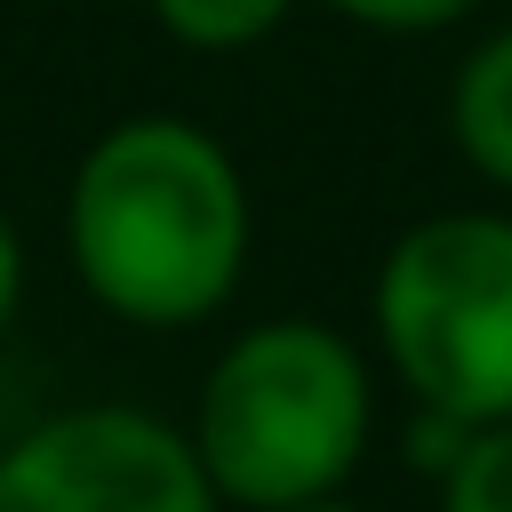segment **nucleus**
<instances>
[{
  "instance_id": "nucleus-1",
  "label": "nucleus",
  "mask_w": 512,
  "mask_h": 512,
  "mask_svg": "<svg viewBox=\"0 0 512 512\" xmlns=\"http://www.w3.org/2000/svg\"><path fill=\"white\" fill-rule=\"evenodd\" d=\"M64 256L80 296L144 336L216 320L256 256V192L192 112H120L64 184Z\"/></svg>"
},
{
  "instance_id": "nucleus-2",
  "label": "nucleus",
  "mask_w": 512,
  "mask_h": 512,
  "mask_svg": "<svg viewBox=\"0 0 512 512\" xmlns=\"http://www.w3.org/2000/svg\"><path fill=\"white\" fill-rule=\"evenodd\" d=\"M224 512H296L344 496L376 440V360L312 312L224 336L184 424Z\"/></svg>"
},
{
  "instance_id": "nucleus-3",
  "label": "nucleus",
  "mask_w": 512,
  "mask_h": 512,
  "mask_svg": "<svg viewBox=\"0 0 512 512\" xmlns=\"http://www.w3.org/2000/svg\"><path fill=\"white\" fill-rule=\"evenodd\" d=\"M376 368L408 408L512 424V208H432L376 256Z\"/></svg>"
},
{
  "instance_id": "nucleus-4",
  "label": "nucleus",
  "mask_w": 512,
  "mask_h": 512,
  "mask_svg": "<svg viewBox=\"0 0 512 512\" xmlns=\"http://www.w3.org/2000/svg\"><path fill=\"white\" fill-rule=\"evenodd\" d=\"M0 512H224L184 424L136 400H80L0 440Z\"/></svg>"
},
{
  "instance_id": "nucleus-5",
  "label": "nucleus",
  "mask_w": 512,
  "mask_h": 512,
  "mask_svg": "<svg viewBox=\"0 0 512 512\" xmlns=\"http://www.w3.org/2000/svg\"><path fill=\"white\" fill-rule=\"evenodd\" d=\"M440 120H448L456 160H464L488 192L512 200V16H504L496 32H480V40L456 56Z\"/></svg>"
},
{
  "instance_id": "nucleus-6",
  "label": "nucleus",
  "mask_w": 512,
  "mask_h": 512,
  "mask_svg": "<svg viewBox=\"0 0 512 512\" xmlns=\"http://www.w3.org/2000/svg\"><path fill=\"white\" fill-rule=\"evenodd\" d=\"M144 8L192 56H248L296 16V0H144Z\"/></svg>"
},
{
  "instance_id": "nucleus-7",
  "label": "nucleus",
  "mask_w": 512,
  "mask_h": 512,
  "mask_svg": "<svg viewBox=\"0 0 512 512\" xmlns=\"http://www.w3.org/2000/svg\"><path fill=\"white\" fill-rule=\"evenodd\" d=\"M440 512H512V424H480L456 464L432 480Z\"/></svg>"
},
{
  "instance_id": "nucleus-8",
  "label": "nucleus",
  "mask_w": 512,
  "mask_h": 512,
  "mask_svg": "<svg viewBox=\"0 0 512 512\" xmlns=\"http://www.w3.org/2000/svg\"><path fill=\"white\" fill-rule=\"evenodd\" d=\"M320 8L360 24V32H384V40H432V32L472 24L488 0H320Z\"/></svg>"
},
{
  "instance_id": "nucleus-9",
  "label": "nucleus",
  "mask_w": 512,
  "mask_h": 512,
  "mask_svg": "<svg viewBox=\"0 0 512 512\" xmlns=\"http://www.w3.org/2000/svg\"><path fill=\"white\" fill-rule=\"evenodd\" d=\"M472 432H480V424H456V416H440V408H408V424H400V456H408V472L440 480Z\"/></svg>"
},
{
  "instance_id": "nucleus-10",
  "label": "nucleus",
  "mask_w": 512,
  "mask_h": 512,
  "mask_svg": "<svg viewBox=\"0 0 512 512\" xmlns=\"http://www.w3.org/2000/svg\"><path fill=\"white\" fill-rule=\"evenodd\" d=\"M16 304H24V232H16V216L0 208V336H8Z\"/></svg>"
},
{
  "instance_id": "nucleus-11",
  "label": "nucleus",
  "mask_w": 512,
  "mask_h": 512,
  "mask_svg": "<svg viewBox=\"0 0 512 512\" xmlns=\"http://www.w3.org/2000/svg\"><path fill=\"white\" fill-rule=\"evenodd\" d=\"M296 512H368V504H352V496H320V504H296Z\"/></svg>"
}]
</instances>
